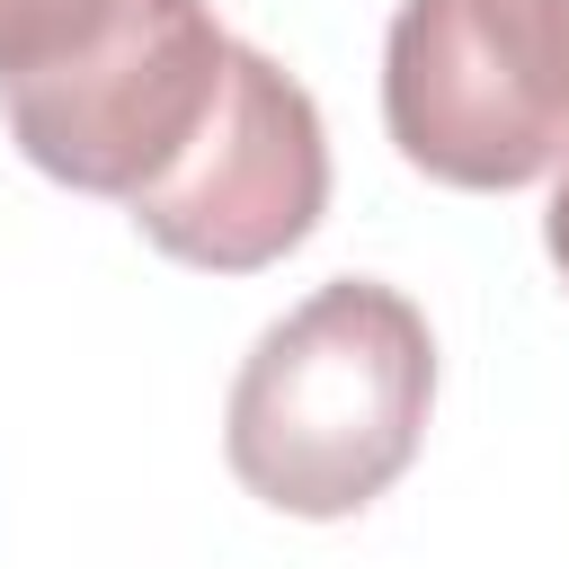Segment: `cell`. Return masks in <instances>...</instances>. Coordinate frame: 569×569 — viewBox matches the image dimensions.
<instances>
[{
    "label": "cell",
    "mask_w": 569,
    "mask_h": 569,
    "mask_svg": "<svg viewBox=\"0 0 569 569\" xmlns=\"http://www.w3.org/2000/svg\"><path fill=\"white\" fill-rule=\"evenodd\" d=\"M231 44L240 36L213 18V0H116L62 62L0 89L9 142L53 187L133 204L204 133Z\"/></svg>",
    "instance_id": "obj_3"
},
{
    "label": "cell",
    "mask_w": 569,
    "mask_h": 569,
    "mask_svg": "<svg viewBox=\"0 0 569 569\" xmlns=\"http://www.w3.org/2000/svg\"><path fill=\"white\" fill-rule=\"evenodd\" d=\"M436 409V338L400 284L329 276L231 373L222 462L231 480L302 525L365 516L427 445Z\"/></svg>",
    "instance_id": "obj_1"
},
{
    "label": "cell",
    "mask_w": 569,
    "mask_h": 569,
    "mask_svg": "<svg viewBox=\"0 0 569 569\" xmlns=\"http://www.w3.org/2000/svg\"><path fill=\"white\" fill-rule=\"evenodd\" d=\"M107 9L116 0H0V89L44 71V62H62Z\"/></svg>",
    "instance_id": "obj_5"
},
{
    "label": "cell",
    "mask_w": 569,
    "mask_h": 569,
    "mask_svg": "<svg viewBox=\"0 0 569 569\" xmlns=\"http://www.w3.org/2000/svg\"><path fill=\"white\" fill-rule=\"evenodd\" d=\"M124 213L178 267H204V276L276 267L329 213V124H320L311 89L276 53L231 44V71H222V98H213L204 133Z\"/></svg>",
    "instance_id": "obj_4"
},
{
    "label": "cell",
    "mask_w": 569,
    "mask_h": 569,
    "mask_svg": "<svg viewBox=\"0 0 569 569\" xmlns=\"http://www.w3.org/2000/svg\"><path fill=\"white\" fill-rule=\"evenodd\" d=\"M542 249H551V267H560V284H569V169L551 178V204H542Z\"/></svg>",
    "instance_id": "obj_6"
},
{
    "label": "cell",
    "mask_w": 569,
    "mask_h": 569,
    "mask_svg": "<svg viewBox=\"0 0 569 569\" xmlns=\"http://www.w3.org/2000/svg\"><path fill=\"white\" fill-rule=\"evenodd\" d=\"M400 160L462 196L569 169V0H400L382 36Z\"/></svg>",
    "instance_id": "obj_2"
}]
</instances>
